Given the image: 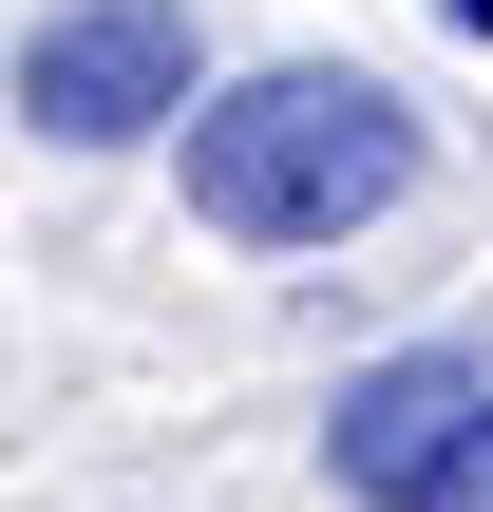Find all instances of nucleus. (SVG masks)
<instances>
[{"instance_id": "7ed1b4c3", "label": "nucleus", "mask_w": 493, "mask_h": 512, "mask_svg": "<svg viewBox=\"0 0 493 512\" xmlns=\"http://www.w3.org/2000/svg\"><path fill=\"white\" fill-rule=\"evenodd\" d=\"M475 399H493V361H475V342H399V361H361V380H342L323 475H342L361 512H418V475L456 456V418H475Z\"/></svg>"}, {"instance_id": "f257e3e1", "label": "nucleus", "mask_w": 493, "mask_h": 512, "mask_svg": "<svg viewBox=\"0 0 493 512\" xmlns=\"http://www.w3.org/2000/svg\"><path fill=\"white\" fill-rule=\"evenodd\" d=\"M190 133V209L228 247H342L418 190V114L361 76V57H285V76H228L171 114Z\"/></svg>"}, {"instance_id": "f03ea898", "label": "nucleus", "mask_w": 493, "mask_h": 512, "mask_svg": "<svg viewBox=\"0 0 493 512\" xmlns=\"http://www.w3.org/2000/svg\"><path fill=\"white\" fill-rule=\"evenodd\" d=\"M190 0H57L38 38H19V114L57 133V152H133V133H171L190 114Z\"/></svg>"}, {"instance_id": "20e7f679", "label": "nucleus", "mask_w": 493, "mask_h": 512, "mask_svg": "<svg viewBox=\"0 0 493 512\" xmlns=\"http://www.w3.org/2000/svg\"><path fill=\"white\" fill-rule=\"evenodd\" d=\"M418 512H493V399H475V418H456V456L418 475Z\"/></svg>"}, {"instance_id": "39448f33", "label": "nucleus", "mask_w": 493, "mask_h": 512, "mask_svg": "<svg viewBox=\"0 0 493 512\" xmlns=\"http://www.w3.org/2000/svg\"><path fill=\"white\" fill-rule=\"evenodd\" d=\"M456 38H493V0H456Z\"/></svg>"}]
</instances>
